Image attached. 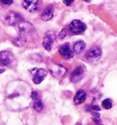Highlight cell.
Instances as JSON below:
<instances>
[{
	"label": "cell",
	"instance_id": "cell-1",
	"mask_svg": "<svg viewBox=\"0 0 117 125\" xmlns=\"http://www.w3.org/2000/svg\"><path fill=\"white\" fill-rule=\"evenodd\" d=\"M70 29L73 35H80L86 30V25L81 20L75 19L70 24Z\"/></svg>",
	"mask_w": 117,
	"mask_h": 125
},
{
	"label": "cell",
	"instance_id": "cell-2",
	"mask_svg": "<svg viewBox=\"0 0 117 125\" xmlns=\"http://www.w3.org/2000/svg\"><path fill=\"white\" fill-rule=\"evenodd\" d=\"M6 21H7V23L11 26H17V25L21 23L22 22V17H21L19 14H17V12H13V11H11L9 12L8 14L6 16V18H5Z\"/></svg>",
	"mask_w": 117,
	"mask_h": 125
},
{
	"label": "cell",
	"instance_id": "cell-3",
	"mask_svg": "<svg viewBox=\"0 0 117 125\" xmlns=\"http://www.w3.org/2000/svg\"><path fill=\"white\" fill-rule=\"evenodd\" d=\"M14 60V56L10 51H2L0 53V64L3 66H10Z\"/></svg>",
	"mask_w": 117,
	"mask_h": 125
},
{
	"label": "cell",
	"instance_id": "cell-4",
	"mask_svg": "<svg viewBox=\"0 0 117 125\" xmlns=\"http://www.w3.org/2000/svg\"><path fill=\"white\" fill-rule=\"evenodd\" d=\"M33 74V82L35 84H39L42 82V80L45 79V77L47 76V70H43V69H39V70H34L31 71Z\"/></svg>",
	"mask_w": 117,
	"mask_h": 125
},
{
	"label": "cell",
	"instance_id": "cell-5",
	"mask_svg": "<svg viewBox=\"0 0 117 125\" xmlns=\"http://www.w3.org/2000/svg\"><path fill=\"white\" fill-rule=\"evenodd\" d=\"M23 7L29 12H35L39 7V1L38 0H24Z\"/></svg>",
	"mask_w": 117,
	"mask_h": 125
},
{
	"label": "cell",
	"instance_id": "cell-6",
	"mask_svg": "<svg viewBox=\"0 0 117 125\" xmlns=\"http://www.w3.org/2000/svg\"><path fill=\"white\" fill-rule=\"evenodd\" d=\"M17 28H18V31L21 34L22 38H24L23 36L28 35L32 30H34L33 26L30 23H28V22H21L17 25Z\"/></svg>",
	"mask_w": 117,
	"mask_h": 125
},
{
	"label": "cell",
	"instance_id": "cell-7",
	"mask_svg": "<svg viewBox=\"0 0 117 125\" xmlns=\"http://www.w3.org/2000/svg\"><path fill=\"white\" fill-rule=\"evenodd\" d=\"M102 55V50H101L100 48L98 47H94L93 49H91L86 53L85 55V58L89 60H95V59H98Z\"/></svg>",
	"mask_w": 117,
	"mask_h": 125
},
{
	"label": "cell",
	"instance_id": "cell-8",
	"mask_svg": "<svg viewBox=\"0 0 117 125\" xmlns=\"http://www.w3.org/2000/svg\"><path fill=\"white\" fill-rule=\"evenodd\" d=\"M59 54L64 59H70L73 57V51L70 48L69 44H64L59 48Z\"/></svg>",
	"mask_w": 117,
	"mask_h": 125
},
{
	"label": "cell",
	"instance_id": "cell-9",
	"mask_svg": "<svg viewBox=\"0 0 117 125\" xmlns=\"http://www.w3.org/2000/svg\"><path fill=\"white\" fill-rule=\"evenodd\" d=\"M83 74H84V70H83L82 67H77L70 75V80L72 82H78L79 80H82Z\"/></svg>",
	"mask_w": 117,
	"mask_h": 125
},
{
	"label": "cell",
	"instance_id": "cell-10",
	"mask_svg": "<svg viewBox=\"0 0 117 125\" xmlns=\"http://www.w3.org/2000/svg\"><path fill=\"white\" fill-rule=\"evenodd\" d=\"M54 34H52L50 32H48L46 34V37L43 39V47L47 50H50L52 47V44H53V41H54Z\"/></svg>",
	"mask_w": 117,
	"mask_h": 125
},
{
	"label": "cell",
	"instance_id": "cell-11",
	"mask_svg": "<svg viewBox=\"0 0 117 125\" xmlns=\"http://www.w3.org/2000/svg\"><path fill=\"white\" fill-rule=\"evenodd\" d=\"M85 100H86V92L83 90H80L74 97V103L76 105L82 104L85 101Z\"/></svg>",
	"mask_w": 117,
	"mask_h": 125
},
{
	"label": "cell",
	"instance_id": "cell-12",
	"mask_svg": "<svg viewBox=\"0 0 117 125\" xmlns=\"http://www.w3.org/2000/svg\"><path fill=\"white\" fill-rule=\"evenodd\" d=\"M85 47H86V44L83 41H77L73 45V51L76 54H81L84 50Z\"/></svg>",
	"mask_w": 117,
	"mask_h": 125
},
{
	"label": "cell",
	"instance_id": "cell-13",
	"mask_svg": "<svg viewBox=\"0 0 117 125\" xmlns=\"http://www.w3.org/2000/svg\"><path fill=\"white\" fill-rule=\"evenodd\" d=\"M53 18V10L51 7H47L41 15V19L44 21L50 20Z\"/></svg>",
	"mask_w": 117,
	"mask_h": 125
},
{
	"label": "cell",
	"instance_id": "cell-14",
	"mask_svg": "<svg viewBox=\"0 0 117 125\" xmlns=\"http://www.w3.org/2000/svg\"><path fill=\"white\" fill-rule=\"evenodd\" d=\"M33 108H34V110L36 111H41L43 110V108H44V105L42 103V101L40 100H38V101H35L34 102V105H33Z\"/></svg>",
	"mask_w": 117,
	"mask_h": 125
},
{
	"label": "cell",
	"instance_id": "cell-15",
	"mask_svg": "<svg viewBox=\"0 0 117 125\" xmlns=\"http://www.w3.org/2000/svg\"><path fill=\"white\" fill-rule=\"evenodd\" d=\"M93 122H96L98 125L101 124L102 121H101V119H100V113H99L98 111H93Z\"/></svg>",
	"mask_w": 117,
	"mask_h": 125
},
{
	"label": "cell",
	"instance_id": "cell-16",
	"mask_svg": "<svg viewBox=\"0 0 117 125\" xmlns=\"http://www.w3.org/2000/svg\"><path fill=\"white\" fill-rule=\"evenodd\" d=\"M102 104H103V107L104 108V109L109 110V109H111L112 106H113V102H112V100H110V99H106V100H104V101H103Z\"/></svg>",
	"mask_w": 117,
	"mask_h": 125
},
{
	"label": "cell",
	"instance_id": "cell-17",
	"mask_svg": "<svg viewBox=\"0 0 117 125\" xmlns=\"http://www.w3.org/2000/svg\"><path fill=\"white\" fill-rule=\"evenodd\" d=\"M25 43H26V39H25V38H22V37L17 38L16 40H14V44H16L17 47H22Z\"/></svg>",
	"mask_w": 117,
	"mask_h": 125
},
{
	"label": "cell",
	"instance_id": "cell-18",
	"mask_svg": "<svg viewBox=\"0 0 117 125\" xmlns=\"http://www.w3.org/2000/svg\"><path fill=\"white\" fill-rule=\"evenodd\" d=\"M66 35H67V32H66V29L64 28V29H62L61 31H60V33L58 34V38H59V39H63V38L66 37Z\"/></svg>",
	"mask_w": 117,
	"mask_h": 125
},
{
	"label": "cell",
	"instance_id": "cell-19",
	"mask_svg": "<svg viewBox=\"0 0 117 125\" xmlns=\"http://www.w3.org/2000/svg\"><path fill=\"white\" fill-rule=\"evenodd\" d=\"M4 5H11L13 3V0H0Z\"/></svg>",
	"mask_w": 117,
	"mask_h": 125
},
{
	"label": "cell",
	"instance_id": "cell-20",
	"mask_svg": "<svg viewBox=\"0 0 117 125\" xmlns=\"http://www.w3.org/2000/svg\"><path fill=\"white\" fill-rule=\"evenodd\" d=\"M63 2H64L66 6H70L71 3L73 2V0H63Z\"/></svg>",
	"mask_w": 117,
	"mask_h": 125
},
{
	"label": "cell",
	"instance_id": "cell-21",
	"mask_svg": "<svg viewBox=\"0 0 117 125\" xmlns=\"http://www.w3.org/2000/svg\"><path fill=\"white\" fill-rule=\"evenodd\" d=\"M4 71H5V70H0V73H3Z\"/></svg>",
	"mask_w": 117,
	"mask_h": 125
},
{
	"label": "cell",
	"instance_id": "cell-22",
	"mask_svg": "<svg viewBox=\"0 0 117 125\" xmlns=\"http://www.w3.org/2000/svg\"><path fill=\"white\" fill-rule=\"evenodd\" d=\"M85 2H90V0H84Z\"/></svg>",
	"mask_w": 117,
	"mask_h": 125
},
{
	"label": "cell",
	"instance_id": "cell-23",
	"mask_svg": "<svg viewBox=\"0 0 117 125\" xmlns=\"http://www.w3.org/2000/svg\"><path fill=\"white\" fill-rule=\"evenodd\" d=\"M99 125H103V124H99Z\"/></svg>",
	"mask_w": 117,
	"mask_h": 125
}]
</instances>
